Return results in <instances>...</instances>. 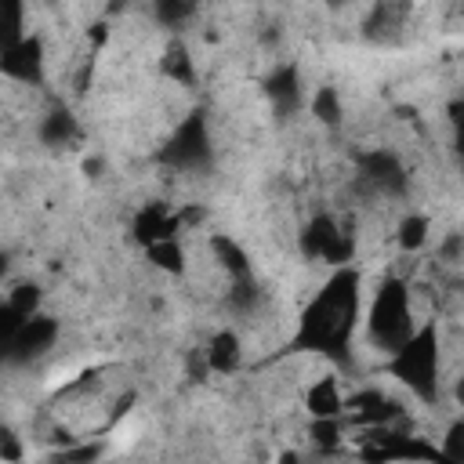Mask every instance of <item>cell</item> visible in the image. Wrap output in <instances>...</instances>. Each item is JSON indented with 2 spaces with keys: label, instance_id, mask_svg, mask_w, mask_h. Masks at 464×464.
Listing matches in <instances>:
<instances>
[{
  "label": "cell",
  "instance_id": "2e32d148",
  "mask_svg": "<svg viewBox=\"0 0 464 464\" xmlns=\"http://www.w3.org/2000/svg\"><path fill=\"white\" fill-rule=\"evenodd\" d=\"M160 69H163V76H167V80H174V83H185V87L196 80L192 58H188V51H185V44H181V40H174V44L163 51V58H160Z\"/></svg>",
  "mask_w": 464,
  "mask_h": 464
},
{
  "label": "cell",
  "instance_id": "30bf717a",
  "mask_svg": "<svg viewBox=\"0 0 464 464\" xmlns=\"http://www.w3.org/2000/svg\"><path fill=\"white\" fill-rule=\"evenodd\" d=\"M178 228H181V218L170 214L163 203H145V207L134 214V225H130L134 239H138L141 246H149V243H156V239H167V236H178Z\"/></svg>",
  "mask_w": 464,
  "mask_h": 464
},
{
  "label": "cell",
  "instance_id": "9c48e42d",
  "mask_svg": "<svg viewBox=\"0 0 464 464\" xmlns=\"http://www.w3.org/2000/svg\"><path fill=\"white\" fill-rule=\"evenodd\" d=\"M265 94H268V102L279 116H290L301 105V72H297V65H290V62L276 65L265 80Z\"/></svg>",
  "mask_w": 464,
  "mask_h": 464
},
{
  "label": "cell",
  "instance_id": "3957f363",
  "mask_svg": "<svg viewBox=\"0 0 464 464\" xmlns=\"http://www.w3.org/2000/svg\"><path fill=\"white\" fill-rule=\"evenodd\" d=\"M413 312H410V290L399 279H384L377 286V297L370 304V341L381 352H395L413 334Z\"/></svg>",
  "mask_w": 464,
  "mask_h": 464
},
{
  "label": "cell",
  "instance_id": "8fae6325",
  "mask_svg": "<svg viewBox=\"0 0 464 464\" xmlns=\"http://www.w3.org/2000/svg\"><path fill=\"white\" fill-rule=\"evenodd\" d=\"M203 355H207V370H214V373H236L243 362V348H239V337L232 330H218L207 341Z\"/></svg>",
  "mask_w": 464,
  "mask_h": 464
},
{
  "label": "cell",
  "instance_id": "52a82bcc",
  "mask_svg": "<svg viewBox=\"0 0 464 464\" xmlns=\"http://www.w3.org/2000/svg\"><path fill=\"white\" fill-rule=\"evenodd\" d=\"M0 72L14 83L40 87L44 83V44L40 36H22L11 51L0 54Z\"/></svg>",
  "mask_w": 464,
  "mask_h": 464
},
{
  "label": "cell",
  "instance_id": "44dd1931",
  "mask_svg": "<svg viewBox=\"0 0 464 464\" xmlns=\"http://www.w3.org/2000/svg\"><path fill=\"white\" fill-rule=\"evenodd\" d=\"M312 112L319 116V123L337 127L341 123V94L334 87H319L315 98H312Z\"/></svg>",
  "mask_w": 464,
  "mask_h": 464
},
{
  "label": "cell",
  "instance_id": "6da1fadb",
  "mask_svg": "<svg viewBox=\"0 0 464 464\" xmlns=\"http://www.w3.org/2000/svg\"><path fill=\"white\" fill-rule=\"evenodd\" d=\"M355 323H359V272L352 265H337V272L323 283V290L301 312L294 348L344 362Z\"/></svg>",
  "mask_w": 464,
  "mask_h": 464
},
{
  "label": "cell",
  "instance_id": "5bb4252c",
  "mask_svg": "<svg viewBox=\"0 0 464 464\" xmlns=\"http://www.w3.org/2000/svg\"><path fill=\"white\" fill-rule=\"evenodd\" d=\"M25 36V0H0V54Z\"/></svg>",
  "mask_w": 464,
  "mask_h": 464
},
{
  "label": "cell",
  "instance_id": "7c38bea8",
  "mask_svg": "<svg viewBox=\"0 0 464 464\" xmlns=\"http://www.w3.org/2000/svg\"><path fill=\"white\" fill-rule=\"evenodd\" d=\"M304 406L312 417H341L344 413V395H341V384L334 377H319L308 395H304Z\"/></svg>",
  "mask_w": 464,
  "mask_h": 464
},
{
  "label": "cell",
  "instance_id": "277c9868",
  "mask_svg": "<svg viewBox=\"0 0 464 464\" xmlns=\"http://www.w3.org/2000/svg\"><path fill=\"white\" fill-rule=\"evenodd\" d=\"M210 156H214V145H210L203 112H188L174 127L170 141L160 149V163L174 167V170H203V167H210Z\"/></svg>",
  "mask_w": 464,
  "mask_h": 464
},
{
  "label": "cell",
  "instance_id": "484cf974",
  "mask_svg": "<svg viewBox=\"0 0 464 464\" xmlns=\"http://www.w3.org/2000/svg\"><path fill=\"white\" fill-rule=\"evenodd\" d=\"M326 4H341V0H326Z\"/></svg>",
  "mask_w": 464,
  "mask_h": 464
},
{
  "label": "cell",
  "instance_id": "d4e9b609",
  "mask_svg": "<svg viewBox=\"0 0 464 464\" xmlns=\"http://www.w3.org/2000/svg\"><path fill=\"white\" fill-rule=\"evenodd\" d=\"M7 268H11V257H7V254H0V276H7Z\"/></svg>",
  "mask_w": 464,
  "mask_h": 464
},
{
  "label": "cell",
  "instance_id": "7a4b0ae2",
  "mask_svg": "<svg viewBox=\"0 0 464 464\" xmlns=\"http://www.w3.org/2000/svg\"><path fill=\"white\" fill-rule=\"evenodd\" d=\"M417 399L431 402L439 392V341L431 326L413 330L395 352H392V366H388Z\"/></svg>",
  "mask_w": 464,
  "mask_h": 464
},
{
  "label": "cell",
  "instance_id": "ffe728a7",
  "mask_svg": "<svg viewBox=\"0 0 464 464\" xmlns=\"http://www.w3.org/2000/svg\"><path fill=\"white\" fill-rule=\"evenodd\" d=\"M7 308L18 315V319H29L40 312V286L36 283H18L7 297Z\"/></svg>",
  "mask_w": 464,
  "mask_h": 464
},
{
  "label": "cell",
  "instance_id": "e0dca14e",
  "mask_svg": "<svg viewBox=\"0 0 464 464\" xmlns=\"http://www.w3.org/2000/svg\"><path fill=\"white\" fill-rule=\"evenodd\" d=\"M145 254H149V261H152L156 268H163V272H185V250H181V243H178L174 236L149 243Z\"/></svg>",
  "mask_w": 464,
  "mask_h": 464
},
{
  "label": "cell",
  "instance_id": "603a6c76",
  "mask_svg": "<svg viewBox=\"0 0 464 464\" xmlns=\"http://www.w3.org/2000/svg\"><path fill=\"white\" fill-rule=\"evenodd\" d=\"M0 460H22V442L7 428H0Z\"/></svg>",
  "mask_w": 464,
  "mask_h": 464
},
{
  "label": "cell",
  "instance_id": "7402d4cb",
  "mask_svg": "<svg viewBox=\"0 0 464 464\" xmlns=\"http://www.w3.org/2000/svg\"><path fill=\"white\" fill-rule=\"evenodd\" d=\"M257 297H261V290L254 286V276H246V279H232V294H228V308H232V312L246 315V312L257 304Z\"/></svg>",
  "mask_w": 464,
  "mask_h": 464
},
{
  "label": "cell",
  "instance_id": "8992f818",
  "mask_svg": "<svg viewBox=\"0 0 464 464\" xmlns=\"http://www.w3.org/2000/svg\"><path fill=\"white\" fill-rule=\"evenodd\" d=\"M54 337H58V319H51V315H29V319H22L18 323V330L11 334V344H7V362H33V359H40L44 352H51V344H54Z\"/></svg>",
  "mask_w": 464,
  "mask_h": 464
},
{
  "label": "cell",
  "instance_id": "ac0fdd59",
  "mask_svg": "<svg viewBox=\"0 0 464 464\" xmlns=\"http://www.w3.org/2000/svg\"><path fill=\"white\" fill-rule=\"evenodd\" d=\"M152 14L167 29H181L196 14V0H152Z\"/></svg>",
  "mask_w": 464,
  "mask_h": 464
},
{
  "label": "cell",
  "instance_id": "cb8c5ba5",
  "mask_svg": "<svg viewBox=\"0 0 464 464\" xmlns=\"http://www.w3.org/2000/svg\"><path fill=\"white\" fill-rule=\"evenodd\" d=\"M58 457H62V460H94V457H102V442H94V446H76V450H62Z\"/></svg>",
  "mask_w": 464,
  "mask_h": 464
},
{
  "label": "cell",
  "instance_id": "d6986e66",
  "mask_svg": "<svg viewBox=\"0 0 464 464\" xmlns=\"http://www.w3.org/2000/svg\"><path fill=\"white\" fill-rule=\"evenodd\" d=\"M428 218L424 214H406L402 221H399V246L406 250V254H413V250H420L424 243H428Z\"/></svg>",
  "mask_w": 464,
  "mask_h": 464
},
{
  "label": "cell",
  "instance_id": "ba28073f",
  "mask_svg": "<svg viewBox=\"0 0 464 464\" xmlns=\"http://www.w3.org/2000/svg\"><path fill=\"white\" fill-rule=\"evenodd\" d=\"M359 178H362L373 192H384V196L406 192V170H402L399 156H392V152H384V149H373V152H362V156H359Z\"/></svg>",
  "mask_w": 464,
  "mask_h": 464
},
{
  "label": "cell",
  "instance_id": "4fadbf2b",
  "mask_svg": "<svg viewBox=\"0 0 464 464\" xmlns=\"http://www.w3.org/2000/svg\"><path fill=\"white\" fill-rule=\"evenodd\" d=\"M76 134H80V123H76V116H72L69 109H51V112L44 116V123H40V141L51 145V149L72 145Z\"/></svg>",
  "mask_w": 464,
  "mask_h": 464
},
{
  "label": "cell",
  "instance_id": "5b68a950",
  "mask_svg": "<svg viewBox=\"0 0 464 464\" xmlns=\"http://www.w3.org/2000/svg\"><path fill=\"white\" fill-rule=\"evenodd\" d=\"M301 250L304 257L312 261H326V265H348L352 261V236L330 218V214H319L304 225L301 232Z\"/></svg>",
  "mask_w": 464,
  "mask_h": 464
},
{
  "label": "cell",
  "instance_id": "9a60e30c",
  "mask_svg": "<svg viewBox=\"0 0 464 464\" xmlns=\"http://www.w3.org/2000/svg\"><path fill=\"white\" fill-rule=\"evenodd\" d=\"M210 250H214L218 265H221L232 279H246V276H250V261H246L243 246H239L232 236H214V239H210Z\"/></svg>",
  "mask_w": 464,
  "mask_h": 464
}]
</instances>
